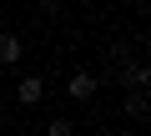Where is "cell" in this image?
<instances>
[{
	"instance_id": "obj_1",
	"label": "cell",
	"mask_w": 151,
	"mask_h": 136,
	"mask_svg": "<svg viewBox=\"0 0 151 136\" xmlns=\"http://www.w3.org/2000/svg\"><path fill=\"white\" fill-rule=\"evenodd\" d=\"M96 91H101V76L96 71H70V81H65V96L70 101H91Z\"/></svg>"
},
{
	"instance_id": "obj_2",
	"label": "cell",
	"mask_w": 151,
	"mask_h": 136,
	"mask_svg": "<svg viewBox=\"0 0 151 136\" xmlns=\"http://www.w3.org/2000/svg\"><path fill=\"white\" fill-rule=\"evenodd\" d=\"M116 81H121L126 91H146V86H151V71H146L141 60H126V65H116Z\"/></svg>"
},
{
	"instance_id": "obj_3",
	"label": "cell",
	"mask_w": 151,
	"mask_h": 136,
	"mask_svg": "<svg viewBox=\"0 0 151 136\" xmlns=\"http://www.w3.org/2000/svg\"><path fill=\"white\" fill-rule=\"evenodd\" d=\"M40 96H45V81H40V76H20L15 101H20V106H40Z\"/></svg>"
},
{
	"instance_id": "obj_4",
	"label": "cell",
	"mask_w": 151,
	"mask_h": 136,
	"mask_svg": "<svg viewBox=\"0 0 151 136\" xmlns=\"http://www.w3.org/2000/svg\"><path fill=\"white\" fill-rule=\"evenodd\" d=\"M20 55H25V40L15 30H0V65H15Z\"/></svg>"
},
{
	"instance_id": "obj_5",
	"label": "cell",
	"mask_w": 151,
	"mask_h": 136,
	"mask_svg": "<svg viewBox=\"0 0 151 136\" xmlns=\"http://www.w3.org/2000/svg\"><path fill=\"white\" fill-rule=\"evenodd\" d=\"M121 111H126L131 121H146V111H151V101H146V91H126V101H121Z\"/></svg>"
},
{
	"instance_id": "obj_6",
	"label": "cell",
	"mask_w": 151,
	"mask_h": 136,
	"mask_svg": "<svg viewBox=\"0 0 151 136\" xmlns=\"http://www.w3.org/2000/svg\"><path fill=\"white\" fill-rule=\"evenodd\" d=\"M45 136H76V121L55 116V121H45Z\"/></svg>"
},
{
	"instance_id": "obj_7",
	"label": "cell",
	"mask_w": 151,
	"mask_h": 136,
	"mask_svg": "<svg viewBox=\"0 0 151 136\" xmlns=\"http://www.w3.org/2000/svg\"><path fill=\"white\" fill-rule=\"evenodd\" d=\"M106 136H131V131H106Z\"/></svg>"
}]
</instances>
